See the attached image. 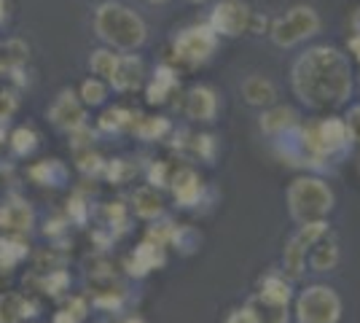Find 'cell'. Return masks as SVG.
Instances as JSON below:
<instances>
[{"label": "cell", "instance_id": "1", "mask_svg": "<svg viewBox=\"0 0 360 323\" xmlns=\"http://www.w3.org/2000/svg\"><path fill=\"white\" fill-rule=\"evenodd\" d=\"M290 87L312 110H333L352 97V62L336 46H309L290 68Z\"/></svg>", "mask_w": 360, "mask_h": 323}, {"label": "cell", "instance_id": "2", "mask_svg": "<svg viewBox=\"0 0 360 323\" xmlns=\"http://www.w3.org/2000/svg\"><path fill=\"white\" fill-rule=\"evenodd\" d=\"M94 32L105 46L116 49V51H135L148 38V27H146L143 16L121 3H113V0H105L97 6Z\"/></svg>", "mask_w": 360, "mask_h": 323}, {"label": "cell", "instance_id": "3", "mask_svg": "<svg viewBox=\"0 0 360 323\" xmlns=\"http://www.w3.org/2000/svg\"><path fill=\"white\" fill-rule=\"evenodd\" d=\"M288 215L293 224H309V221H326L336 205L333 189L320 175L304 172L288 184L285 191Z\"/></svg>", "mask_w": 360, "mask_h": 323}, {"label": "cell", "instance_id": "4", "mask_svg": "<svg viewBox=\"0 0 360 323\" xmlns=\"http://www.w3.org/2000/svg\"><path fill=\"white\" fill-rule=\"evenodd\" d=\"M342 296L328 283H309L296 296V323H339L342 321Z\"/></svg>", "mask_w": 360, "mask_h": 323}, {"label": "cell", "instance_id": "5", "mask_svg": "<svg viewBox=\"0 0 360 323\" xmlns=\"http://www.w3.org/2000/svg\"><path fill=\"white\" fill-rule=\"evenodd\" d=\"M323 27L320 14H317L312 6H293L288 8L283 16H277L269 27V38L274 46L280 49H293L304 44L307 38L317 35Z\"/></svg>", "mask_w": 360, "mask_h": 323}, {"label": "cell", "instance_id": "6", "mask_svg": "<svg viewBox=\"0 0 360 323\" xmlns=\"http://www.w3.org/2000/svg\"><path fill=\"white\" fill-rule=\"evenodd\" d=\"M218 49V35L207 22L183 27L172 41V57L186 68H199L210 60Z\"/></svg>", "mask_w": 360, "mask_h": 323}, {"label": "cell", "instance_id": "7", "mask_svg": "<svg viewBox=\"0 0 360 323\" xmlns=\"http://www.w3.org/2000/svg\"><path fill=\"white\" fill-rule=\"evenodd\" d=\"M328 232H330L328 218H326V221H309V224H301L299 232L285 243V248H283V275H285L290 283L304 275L309 248L315 246L323 234H328Z\"/></svg>", "mask_w": 360, "mask_h": 323}, {"label": "cell", "instance_id": "8", "mask_svg": "<svg viewBox=\"0 0 360 323\" xmlns=\"http://www.w3.org/2000/svg\"><path fill=\"white\" fill-rule=\"evenodd\" d=\"M250 16H253V11H250L248 3H242V0H221L210 11L207 25H210L218 38H240L242 32H248Z\"/></svg>", "mask_w": 360, "mask_h": 323}, {"label": "cell", "instance_id": "9", "mask_svg": "<svg viewBox=\"0 0 360 323\" xmlns=\"http://www.w3.org/2000/svg\"><path fill=\"white\" fill-rule=\"evenodd\" d=\"M49 119L62 132H73V129L86 124V106L81 103V97L73 89H62L49 108Z\"/></svg>", "mask_w": 360, "mask_h": 323}, {"label": "cell", "instance_id": "10", "mask_svg": "<svg viewBox=\"0 0 360 323\" xmlns=\"http://www.w3.org/2000/svg\"><path fill=\"white\" fill-rule=\"evenodd\" d=\"M169 191L178 202V208H199L205 202L207 186L194 167H178L169 175Z\"/></svg>", "mask_w": 360, "mask_h": 323}, {"label": "cell", "instance_id": "11", "mask_svg": "<svg viewBox=\"0 0 360 323\" xmlns=\"http://www.w3.org/2000/svg\"><path fill=\"white\" fill-rule=\"evenodd\" d=\"M146 76V65L137 54H119V62L113 68V73L108 78V87H113V92H137L143 87Z\"/></svg>", "mask_w": 360, "mask_h": 323}, {"label": "cell", "instance_id": "12", "mask_svg": "<svg viewBox=\"0 0 360 323\" xmlns=\"http://www.w3.org/2000/svg\"><path fill=\"white\" fill-rule=\"evenodd\" d=\"M183 113L191 119V122H202V124H210L215 122L218 116V94L212 87H191L188 94H186V103H183Z\"/></svg>", "mask_w": 360, "mask_h": 323}, {"label": "cell", "instance_id": "13", "mask_svg": "<svg viewBox=\"0 0 360 323\" xmlns=\"http://www.w3.org/2000/svg\"><path fill=\"white\" fill-rule=\"evenodd\" d=\"M296 124H301L299 110L290 106L264 108V113H261V119H258V127H261V132H264L266 138H280V135L290 132Z\"/></svg>", "mask_w": 360, "mask_h": 323}, {"label": "cell", "instance_id": "14", "mask_svg": "<svg viewBox=\"0 0 360 323\" xmlns=\"http://www.w3.org/2000/svg\"><path fill=\"white\" fill-rule=\"evenodd\" d=\"M180 87V73L178 68H172L169 62H162L156 70H153V78H150L148 89H146V100L150 106H162L169 100V94Z\"/></svg>", "mask_w": 360, "mask_h": 323}, {"label": "cell", "instance_id": "15", "mask_svg": "<svg viewBox=\"0 0 360 323\" xmlns=\"http://www.w3.org/2000/svg\"><path fill=\"white\" fill-rule=\"evenodd\" d=\"M165 262H167L165 248L146 240V243H140V246L135 248V253L127 259V272L135 277H146L148 272H153V270L165 267Z\"/></svg>", "mask_w": 360, "mask_h": 323}, {"label": "cell", "instance_id": "16", "mask_svg": "<svg viewBox=\"0 0 360 323\" xmlns=\"http://www.w3.org/2000/svg\"><path fill=\"white\" fill-rule=\"evenodd\" d=\"M339 259H342V251H339V243L330 232L323 234L307 253V264H309L312 272H330V270H336Z\"/></svg>", "mask_w": 360, "mask_h": 323}, {"label": "cell", "instance_id": "17", "mask_svg": "<svg viewBox=\"0 0 360 323\" xmlns=\"http://www.w3.org/2000/svg\"><path fill=\"white\" fill-rule=\"evenodd\" d=\"M35 213L25 200L11 197L0 205V229H11V232H30Z\"/></svg>", "mask_w": 360, "mask_h": 323}, {"label": "cell", "instance_id": "18", "mask_svg": "<svg viewBox=\"0 0 360 323\" xmlns=\"http://www.w3.org/2000/svg\"><path fill=\"white\" fill-rule=\"evenodd\" d=\"M242 97L253 108H269L277 103V87L274 81L264 76H248L242 81Z\"/></svg>", "mask_w": 360, "mask_h": 323}, {"label": "cell", "instance_id": "19", "mask_svg": "<svg viewBox=\"0 0 360 323\" xmlns=\"http://www.w3.org/2000/svg\"><path fill=\"white\" fill-rule=\"evenodd\" d=\"M132 208H135L137 218H143V221H156L165 215V200H162L159 189H153V186L137 189L132 194Z\"/></svg>", "mask_w": 360, "mask_h": 323}, {"label": "cell", "instance_id": "20", "mask_svg": "<svg viewBox=\"0 0 360 323\" xmlns=\"http://www.w3.org/2000/svg\"><path fill=\"white\" fill-rule=\"evenodd\" d=\"M27 175H30L32 184L57 189V186H65V181H68V167L60 159H41L27 170Z\"/></svg>", "mask_w": 360, "mask_h": 323}, {"label": "cell", "instance_id": "21", "mask_svg": "<svg viewBox=\"0 0 360 323\" xmlns=\"http://www.w3.org/2000/svg\"><path fill=\"white\" fill-rule=\"evenodd\" d=\"M255 296L269 299V302H280V305H290V302H293V286H290V280H288L285 275L271 272V275L261 277Z\"/></svg>", "mask_w": 360, "mask_h": 323}, {"label": "cell", "instance_id": "22", "mask_svg": "<svg viewBox=\"0 0 360 323\" xmlns=\"http://www.w3.org/2000/svg\"><path fill=\"white\" fill-rule=\"evenodd\" d=\"M137 113L129 110V108H108L105 113L97 119V129L100 132H113V135H121V132H132V124H135Z\"/></svg>", "mask_w": 360, "mask_h": 323}, {"label": "cell", "instance_id": "23", "mask_svg": "<svg viewBox=\"0 0 360 323\" xmlns=\"http://www.w3.org/2000/svg\"><path fill=\"white\" fill-rule=\"evenodd\" d=\"M248 308L253 310L258 323H290V305H280V302H269V299L253 296L248 302Z\"/></svg>", "mask_w": 360, "mask_h": 323}, {"label": "cell", "instance_id": "24", "mask_svg": "<svg viewBox=\"0 0 360 323\" xmlns=\"http://www.w3.org/2000/svg\"><path fill=\"white\" fill-rule=\"evenodd\" d=\"M172 129V124L167 122L165 116H140L137 113L135 124H132V132H135L140 140H162Z\"/></svg>", "mask_w": 360, "mask_h": 323}, {"label": "cell", "instance_id": "25", "mask_svg": "<svg viewBox=\"0 0 360 323\" xmlns=\"http://www.w3.org/2000/svg\"><path fill=\"white\" fill-rule=\"evenodd\" d=\"M30 256V248L19 237H0V270H11Z\"/></svg>", "mask_w": 360, "mask_h": 323}, {"label": "cell", "instance_id": "26", "mask_svg": "<svg viewBox=\"0 0 360 323\" xmlns=\"http://www.w3.org/2000/svg\"><path fill=\"white\" fill-rule=\"evenodd\" d=\"M169 246L178 248L180 253H194L196 248L202 246V234L194 229V227H188V224H175L172 227V237H169Z\"/></svg>", "mask_w": 360, "mask_h": 323}, {"label": "cell", "instance_id": "27", "mask_svg": "<svg viewBox=\"0 0 360 323\" xmlns=\"http://www.w3.org/2000/svg\"><path fill=\"white\" fill-rule=\"evenodd\" d=\"M25 321V296L22 293H0V323Z\"/></svg>", "mask_w": 360, "mask_h": 323}, {"label": "cell", "instance_id": "28", "mask_svg": "<svg viewBox=\"0 0 360 323\" xmlns=\"http://www.w3.org/2000/svg\"><path fill=\"white\" fill-rule=\"evenodd\" d=\"M78 97L86 108H100L108 100V81L103 78H86L78 89Z\"/></svg>", "mask_w": 360, "mask_h": 323}, {"label": "cell", "instance_id": "29", "mask_svg": "<svg viewBox=\"0 0 360 323\" xmlns=\"http://www.w3.org/2000/svg\"><path fill=\"white\" fill-rule=\"evenodd\" d=\"M8 146L16 156H30L38 148V132L30 127H16L8 138Z\"/></svg>", "mask_w": 360, "mask_h": 323}, {"label": "cell", "instance_id": "30", "mask_svg": "<svg viewBox=\"0 0 360 323\" xmlns=\"http://www.w3.org/2000/svg\"><path fill=\"white\" fill-rule=\"evenodd\" d=\"M75 167L81 170L84 175H91V178H97V175H103V170H105V159L97 154V151H91L89 148H75Z\"/></svg>", "mask_w": 360, "mask_h": 323}, {"label": "cell", "instance_id": "31", "mask_svg": "<svg viewBox=\"0 0 360 323\" xmlns=\"http://www.w3.org/2000/svg\"><path fill=\"white\" fill-rule=\"evenodd\" d=\"M116 62H119V54H113V49H97V51H91L89 68L97 78L108 81L113 68H116Z\"/></svg>", "mask_w": 360, "mask_h": 323}, {"label": "cell", "instance_id": "32", "mask_svg": "<svg viewBox=\"0 0 360 323\" xmlns=\"http://www.w3.org/2000/svg\"><path fill=\"white\" fill-rule=\"evenodd\" d=\"M188 146H191V151H194L199 159H205L207 165H212V162H215V156H218V140H215V135H210V132L191 135Z\"/></svg>", "mask_w": 360, "mask_h": 323}, {"label": "cell", "instance_id": "33", "mask_svg": "<svg viewBox=\"0 0 360 323\" xmlns=\"http://www.w3.org/2000/svg\"><path fill=\"white\" fill-rule=\"evenodd\" d=\"M135 172L137 167L127 159H110V162H105V170H103V175L110 184H127L129 178H135Z\"/></svg>", "mask_w": 360, "mask_h": 323}, {"label": "cell", "instance_id": "34", "mask_svg": "<svg viewBox=\"0 0 360 323\" xmlns=\"http://www.w3.org/2000/svg\"><path fill=\"white\" fill-rule=\"evenodd\" d=\"M68 283H70V275L65 272V270H49V275H44L38 280V286L44 289L46 293H51V296H60L65 289H68Z\"/></svg>", "mask_w": 360, "mask_h": 323}, {"label": "cell", "instance_id": "35", "mask_svg": "<svg viewBox=\"0 0 360 323\" xmlns=\"http://www.w3.org/2000/svg\"><path fill=\"white\" fill-rule=\"evenodd\" d=\"M146 175H148V186H153V189H165V186H169L172 167H169L167 162H150Z\"/></svg>", "mask_w": 360, "mask_h": 323}, {"label": "cell", "instance_id": "36", "mask_svg": "<svg viewBox=\"0 0 360 323\" xmlns=\"http://www.w3.org/2000/svg\"><path fill=\"white\" fill-rule=\"evenodd\" d=\"M86 218H89V205H86V200H84L81 194H73V197L68 200V221H73V224H86Z\"/></svg>", "mask_w": 360, "mask_h": 323}, {"label": "cell", "instance_id": "37", "mask_svg": "<svg viewBox=\"0 0 360 323\" xmlns=\"http://www.w3.org/2000/svg\"><path fill=\"white\" fill-rule=\"evenodd\" d=\"M347 124V132H349V140L352 143H358L360 146V103L358 106H349L347 110V116H342Z\"/></svg>", "mask_w": 360, "mask_h": 323}, {"label": "cell", "instance_id": "38", "mask_svg": "<svg viewBox=\"0 0 360 323\" xmlns=\"http://www.w3.org/2000/svg\"><path fill=\"white\" fill-rule=\"evenodd\" d=\"M105 215L110 218V227H119V229H124L127 227V208H124V202H110L105 208Z\"/></svg>", "mask_w": 360, "mask_h": 323}, {"label": "cell", "instance_id": "39", "mask_svg": "<svg viewBox=\"0 0 360 323\" xmlns=\"http://www.w3.org/2000/svg\"><path fill=\"white\" fill-rule=\"evenodd\" d=\"M16 110V94L14 92H0V124L8 122Z\"/></svg>", "mask_w": 360, "mask_h": 323}, {"label": "cell", "instance_id": "40", "mask_svg": "<svg viewBox=\"0 0 360 323\" xmlns=\"http://www.w3.org/2000/svg\"><path fill=\"white\" fill-rule=\"evenodd\" d=\"M224 323H258L253 315V310L248 308V305H242V308H234L229 315H226Z\"/></svg>", "mask_w": 360, "mask_h": 323}, {"label": "cell", "instance_id": "41", "mask_svg": "<svg viewBox=\"0 0 360 323\" xmlns=\"http://www.w3.org/2000/svg\"><path fill=\"white\" fill-rule=\"evenodd\" d=\"M68 310L73 312L78 321H84V318H86V312H89V305H86V299H84V296H73V299L68 302Z\"/></svg>", "mask_w": 360, "mask_h": 323}, {"label": "cell", "instance_id": "42", "mask_svg": "<svg viewBox=\"0 0 360 323\" xmlns=\"http://www.w3.org/2000/svg\"><path fill=\"white\" fill-rule=\"evenodd\" d=\"M269 30V19L264 14H255L250 16V25H248V32H253V35H264V32Z\"/></svg>", "mask_w": 360, "mask_h": 323}, {"label": "cell", "instance_id": "43", "mask_svg": "<svg viewBox=\"0 0 360 323\" xmlns=\"http://www.w3.org/2000/svg\"><path fill=\"white\" fill-rule=\"evenodd\" d=\"M68 224H70L68 218H51V221H46V229H44L46 237H60Z\"/></svg>", "mask_w": 360, "mask_h": 323}, {"label": "cell", "instance_id": "44", "mask_svg": "<svg viewBox=\"0 0 360 323\" xmlns=\"http://www.w3.org/2000/svg\"><path fill=\"white\" fill-rule=\"evenodd\" d=\"M51 323H81V321L75 318V315L70 312V310L65 308V310H57V312H54V318H51Z\"/></svg>", "mask_w": 360, "mask_h": 323}, {"label": "cell", "instance_id": "45", "mask_svg": "<svg viewBox=\"0 0 360 323\" xmlns=\"http://www.w3.org/2000/svg\"><path fill=\"white\" fill-rule=\"evenodd\" d=\"M347 46H349V51H352V57H355V60L360 62V35H352Z\"/></svg>", "mask_w": 360, "mask_h": 323}, {"label": "cell", "instance_id": "46", "mask_svg": "<svg viewBox=\"0 0 360 323\" xmlns=\"http://www.w3.org/2000/svg\"><path fill=\"white\" fill-rule=\"evenodd\" d=\"M352 30H355V35H360V8L352 16Z\"/></svg>", "mask_w": 360, "mask_h": 323}, {"label": "cell", "instance_id": "47", "mask_svg": "<svg viewBox=\"0 0 360 323\" xmlns=\"http://www.w3.org/2000/svg\"><path fill=\"white\" fill-rule=\"evenodd\" d=\"M6 14H8V3H6V0H0V22L6 19Z\"/></svg>", "mask_w": 360, "mask_h": 323}, {"label": "cell", "instance_id": "48", "mask_svg": "<svg viewBox=\"0 0 360 323\" xmlns=\"http://www.w3.org/2000/svg\"><path fill=\"white\" fill-rule=\"evenodd\" d=\"M124 323H146V321H143L140 315H129V318H127V321H124Z\"/></svg>", "mask_w": 360, "mask_h": 323}, {"label": "cell", "instance_id": "49", "mask_svg": "<svg viewBox=\"0 0 360 323\" xmlns=\"http://www.w3.org/2000/svg\"><path fill=\"white\" fill-rule=\"evenodd\" d=\"M146 3H150V6H165V3H169V0H146Z\"/></svg>", "mask_w": 360, "mask_h": 323}, {"label": "cell", "instance_id": "50", "mask_svg": "<svg viewBox=\"0 0 360 323\" xmlns=\"http://www.w3.org/2000/svg\"><path fill=\"white\" fill-rule=\"evenodd\" d=\"M188 3H194V6H202V3H207V0H188Z\"/></svg>", "mask_w": 360, "mask_h": 323}, {"label": "cell", "instance_id": "51", "mask_svg": "<svg viewBox=\"0 0 360 323\" xmlns=\"http://www.w3.org/2000/svg\"><path fill=\"white\" fill-rule=\"evenodd\" d=\"M0 143H3V129H0Z\"/></svg>", "mask_w": 360, "mask_h": 323}]
</instances>
